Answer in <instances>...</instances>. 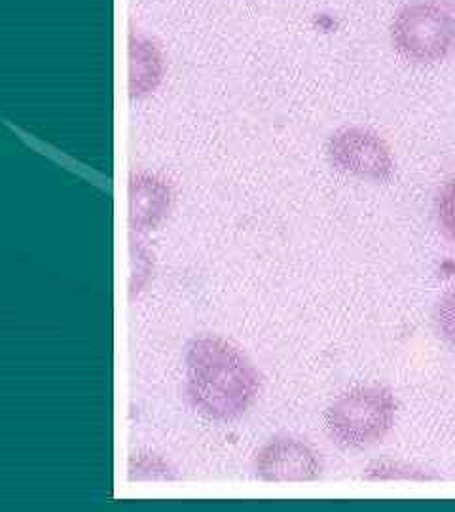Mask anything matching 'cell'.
I'll return each instance as SVG.
<instances>
[{
  "label": "cell",
  "mask_w": 455,
  "mask_h": 512,
  "mask_svg": "<svg viewBox=\"0 0 455 512\" xmlns=\"http://www.w3.org/2000/svg\"><path fill=\"white\" fill-rule=\"evenodd\" d=\"M186 399L211 421L241 418L260 393V376L239 349L222 338H196L186 355Z\"/></svg>",
  "instance_id": "cell-1"
},
{
  "label": "cell",
  "mask_w": 455,
  "mask_h": 512,
  "mask_svg": "<svg viewBox=\"0 0 455 512\" xmlns=\"http://www.w3.org/2000/svg\"><path fill=\"white\" fill-rule=\"evenodd\" d=\"M397 420V399L383 385H355L328 404L325 427L344 450H364L382 442Z\"/></svg>",
  "instance_id": "cell-2"
},
{
  "label": "cell",
  "mask_w": 455,
  "mask_h": 512,
  "mask_svg": "<svg viewBox=\"0 0 455 512\" xmlns=\"http://www.w3.org/2000/svg\"><path fill=\"white\" fill-rule=\"evenodd\" d=\"M393 50L412 65H435L455 52V18L435 0L404 4L391 23Z\"/></svg>",
  "instance_id": "cell-3"
},
{
  "label": "cell",
  "mask_w": 455,
  "mask_h": 512,
  "mask_svg": "<svg viewBox=\"0 0 455 512\" xmlns=\"http://www.w3.org/2000/svg\"><path fill=\"white\" fill-rule=\"evenodd\" d=\"M328 164L338 173L370 183H387L395 175V158L387 141L366 128H342L327 141Z\"/></svg>",
  "instance_id": "cell-4"
},
{
  "label": "cell",
  "mask_w": 455,
  "mask_h": 512,
  "mask_svg": "<svg viewBox=\"0 0 455 512\" xmlns=\"http://www.w3.org/2000/svg\"><path fill=\"white\" fill-rule=\"evenodd\" d=\"M255 473L264 482H313L323 473V461L306 442L273 439L264 444L255 459Z\"/></svg>",
  "instance_id": "cell-5"
},
{
  "label": "cell",
  "mask_w": 455,
  "mask_h": 512,
  "mask_svg": "<svg viewBox=\"0 0 455 512\" xmlns=\"http://www.w3.org/2000/svg\"><path fill=\"white\" fill-rule=\"evenodd\" d=\"M128 196L129 228L139 234L156 230L164 222L173 202V188L156 173L133 171Z\"/></svg>",
  "instance_id": "cell-6"
},
{
  "label": "cell",
  "mask_w": 455,
  "mask_h": 512,
  "mask_svg": "<svg viewBox=\"0 0 455 512\" xmlns=\"http://www.w3.org/2000/svg\"><path fill=\"white\" fill-rule=\"evenodd\" d=\"M131 99H145L156 92L165 78V55L154 38L133 31L128 40Z\"/></svg>",
  "instance_id": "cell-7"
},
{
  "label": "cell",
  "mask_w": 455,
  "mask_h": 512,
  "mask_svg": "<svg viewBox=\"0 0 455 512\" xmlns=\"http://www.w3.org/2000/svg\"><path fill=\"white\" fill-rule=\"evenodd\" d=\"M364 480L368 482H387V480H410V482H427L438 480L440 476L433 471L421 469L416 465L404 461H391V459H378L372 461L363 473Z\"/></svg>",
  "instance_id": "cell-8"
},
{
  "label": "cell",
  "mask_w": 455,
  "mask_h": 512,
  "mask_svg": "<svg viewBox=\"0 0 455 512\" xmlns=\"http://www.w3.org/2000/svg\"><path fill=\"white\" fill-rule=\"evenodd\" d=\"M128 478L131 482L135 480H175L177 475L169 467L165 459L156 454H133L129 458Z\"/></svg>",
  "instance_id": "cell-9"
},
{
  "label": "cell",
  "mask_w": 455,
  "mask_h": 512,
  "mask_svg": "<svg viewBox=\"0 0 455 512\" xmlns=\"http://www.w3.org/2000/svg\"><path fill=\"white\" fill-rule=\"evenodd\" d=\"M435 325L442 340L455 351V283L438 300Z\"/></svg>",
  "instance_id": "cell-10"
},
{
  "label": "cell",
  "mask_w": 455,
  "mask_h": 512,
  "mask_svg": "<svg viewBox=\"0 0 455 512\" xmlns=\"http://www.w3.org/2000/svg\"><path fill=\"white\" fill-rule=\"evenodd\" d=\"M437 220L444 238L455 245V179L444 184L438 194Z\"/></svg>",
  "instance_id": "cell-11"
},
{
  "label": "cell",
  "mask_w": 455,
  "mask_h": 512,
  "mask_svg": "<svg viewBox=\"0 0 455 512\" xmlns=\"http://www.w3.org/2000/svg\"><path fill=\"white\" fill-rule=\"evenodd\" d=\"M131 253H133V279L137 277V283H139V275H148L150 272V262H148V255L141 245H137V249H135V245H131ZM137 283L131 287V294L135 293Z\"/></svg>",
  "instance_id": "cell-12"
},
{
  "label": "cell",
  "mask_w": 455,
  "mask_h": 512,
  "mask_svg": "<svg viewBox=\"0 0 455 512\" xmlns=\"http://www.w3.org/2000/svg\"><path fill=\"white\" fill-rule=\"evenodd\" d=\"M440 4H442V6H444V8H446V10H448V12H450V14L455 18V0H442Z\"/></svg>",
  "instance_id": "cell-13"
}]
</instances>
